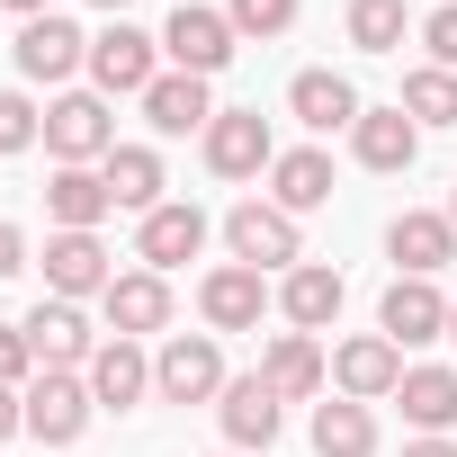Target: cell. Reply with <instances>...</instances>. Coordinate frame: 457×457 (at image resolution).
<instances>
[{
	"mask_svg": "<svg viewBox=\"0 0 457 457\" xmlns=\"http://www.w3.org/2000/svg\"><path fill=\"white\" fill-rule=\"evenodd\" d=\"M224 243H234V261H243V270H261V278L305 261V243H296V215H287V206H261V197H243L234 215H224Z\"/></svg>",
	"mask_w": 457,
	"mask_h": 457,
	"instance_id": "6da1fadb",
	"label": "cell"
},
{
	"mask_svg": "<svg viewBox=\"0 0 457 457\" xmlns=\"http://www.w3.org/2000/svg\"><path fill=\"white\" fill-rule=\"evenodd\" d=\"M90 81H99V99H126V90L144 99V90L162 81V37H144V28H126V19L99 28V37H90Z\"/></svg>",
	"mask_w": 457,
	"mask_h": 457,
	"instance_id": "7a4b0ae2",
	"label": "cell"
},
{
	"mask_svg": "<svg viewBox=\"0 0 457 457\" xmlns=\"http://www.w3.org/2000/svg\"><path fill=\"white\" fill-rule=\"evenodd\" d=\"M234 19H224V10H206V0H179V10H170V28H162V54H170V72H224V63H234Z\"/></svg>",
	"mask_w": 457,
	"mask_h": 457,
	"instance_id": "3957f363",
	"label": "cell"
},
{
	"mask_svg": "<svg viewBox=\"0 0 457 457\" xmlns=\"http://www.w3.org/2000/svg\"><path fill=\"white\" fill-rule=\"evenodd\" d=\"M46 153H54V162H108V153H117L108 99H99V90H63V99L46 108Z\"/></svg>",
	"mask_w": 457,
	"mask_h": 457,
	"instance_id": "277c9868",
	"label": "cell"
},
{
	"mask_svg": "<svg viewBox=\"0 0 457 457\" xmlns=\"http://www.w3.org/2000/svg\"><path fill=\"white\" fill-rule=\"evenodd\" d=\"M153 395H162V403H206V395H224V350H215L206 332H170L162 359H153Z\"/></svg>",
	"mask_w": 457,
	"mask_h": 457,
	"instance_id": "5b68a950",
	"label": "cell"
},
{
	"mask_svg": "<svg viewBox=\"0 0 457 457\" xmlns=\"http://www.w3.org/2000/svg\"><path fill=\"white\" fill-rule=\"evenodd\" d=\"M90 377H72V368H46V377H28V430L46 439V448H72L81 430H90Z\"/></svg>",
	"mask_w": 457,
	"mask_h": 457,
	"instance_id": "8992f818",
	"label": "cell"
},
{
	"mask_svg": "<svg viewBox=\"0 0 457 457\" xmlns=\"http://www.w3.org/2000/svg\"><path fill=\"white\" fill-rule=\"evenodd\" d=\"M270 162H278V144H270V117L261 108H215V126H206V170L215 179H252Z\"/></svg>",
	"mask_w": 457,
	"mask_h": 457,
	"instance_id": "52a82bcc",
	"label": "cell"
},
{
	"mask_svg": "<svg viewBox=\"0 0 457 457\" xmlns=\"http://www.w3.org/2000/svg\"><path fill=\"white\" fill-rule=\"evenodd\" d=\"M19 332H28V350H37V368H90V359H99V332L81 323V305H72V296H54V305H37V314H28Z\"/></svg>",
	"mask_w": 457,
	"mask_h": 457,
	"instance_id": "ba28073f",
	"label": "cell"
},
{
	"mask_svg": "<svg viewBox=\"0 0 457 457\" xmlns=\"http://www.w3.org/2000/svg\"><path fill=\"white\" fill-rule=\"evenodd\" d=\"M386 252L403 261V278H439V270L457 261V224L430 215V206H403V215L386 224Z\"/></svg>",
	"mask_w": 457,
	"mask_h": 457,
	"instance_id": "9c48e42d",
	"label": "cell"
},
{
	"mask_svg": "<svg viewBox=\"0 0 457 457\" xmlns=\"http://www.w3.org/2000/svg\"><path fill=\"white\" fill-rule=\"evenodd\" d=\"M197 314H206L215 332H261V314H270V287H261V270H243V261L206 270V287H197Z\"/></svg>",
	"mask_w": 457,
	"mask_h": 457,
	"instance_id": "30bf717a",
	"label": "cell"
},
{
	"mask_svg": "<svg viewBox=\"0 0 457 457\" xmlns=\"http://www.w3.org/2000/svg\"><path fill=\"white\" fill-rule=\"evenodd\" d=\"M377 332H386L395 350L439 341V332H448V296H439L430 278H395V287H386V305H377Z\"/></svg>",
	"mask_w": 457,
	"mask_h": 457,
	"instance_id": "8fae6325",
	"label": "cell"
},
{
	"mask_svg": "<svg viewBox=\"0 0 457 457\" xmlns=\"http://www.w3.org/2000/svg\"><path fill=\"white\" fill-rule=\"evenodd\" d=\"M332 377H341V395H350V403H377V395H395V386H403V350H395L386 332H359V341H341V350H332Z\"/></svg>",
	"mask_w": 457,
	"mask_h": 457,
	"instance_id": "7c38bea8",
	"label": "cell"
},
{
	"mask_svg": "<svg viewBox=\"0 0 457 457\" xmlns=\"http://www.w3.org/2000/svg\"><path fill=\"white\" fill-rule=\"evenodd\" d=\"M197 252H206V215L179 206V197H162V206L144 215V234H135V261H144V270H179V261H197Z\"/></svg>",
	"mask_w": 457,
	"mask_h": 457,
	"instance_id": "4fadbf2b",
	"label": "cell"
},
{
	"mask_svg": "<svg viewBox=\"0 0 457 457\" xmlns=\"http://www.w3.org/2000/svg\"><path fill=\"white\" fill-rule=\"evenodd\" d=\"M81 63H90V37L72 19H28L19 28V72L28 81H72Z\"/></svg>",
	"mask_w": 457,
	"mask_h": 457,
	"instance_id": "5bb4252c",
	"label": "cell"
},
{
	"mask_svg": "<svg viewBox=\"0 0 457 457\" xmlns=\"http://www.w3.org/2000/svg\"><path fill=\"white\" fill-rule=\"evenodd\" d=\"M108 278H117V270H108V243H99V234H54V243H46V287H54V296L81 305V296H108Z\"/></svg>",
	"mask_w": 457,
	"mask_h": 457,
	"instance_id": "9a60e30c",
	"label": "cell"
},
{
	"mask_svg": "<svg viewBox=\"0 0 457 457\" xmlns=\"http://www.w3.org/2000/svg\"><path fill=\"white\" fill-rule=\"evenodd\" d=\"M46 215L63 224V234H99V215H117V197H108V179H99L90 162H63V170L46 179Z\"/></svg>",
	"mask_w": 457,
	"mask_h": 457,
	"instance_id": "2e32d148",
	"label": "cell"
},
{
	"mask_svg": "<svg viewBox=\"0 0 457 457\" xmlns=\"http://www.w3.org/2000/svg\"><path fill=\"white\" fill-rule=\"evenodd\" d=\"M144 126H153V135H206V126H215L206 81H197V72H162V81L144 90Z\"/></svg>",
	"mask_w": 457,
	"mask_h": 457,
	"instance_id": "e0dca14e",
	"label": "cell"
},
{
	"mask_svg": "<svg viewBox=\"0 0 457 457\" xmlns=\"http://www.w3.org/2000/svg\"><path fill=\"white\" fill-rule=\"evenodd\" d=\"M350 153H359L368 170H403V162L421 153V126H412L403 108H359V126H350Z\"/></svg>",
	"mask_w": 457,
	"mask_h": 457,
	"instance_id": "ac0fdd59",
	"label": "cell"
},
{
	"mask_svg": "<svg viewBox=\"0 0 457 457\" xmlns=\"http://www.w3.org/2000/svg\"><path fill=\"white\" fill-rule=\"evenodd\" d=\"M108 323L135 341V332H162L170 323V287H162V270H126V278H108Z\"/></svg>",
	"mask_w": 457,
	"mask_h": 457,
	"instance_id": "d6986e66",
	"label": "cell"
},
{
	"mask_svg": "<svg viewBox=\"0 0 457 457\" xmlns=\"http://www.w3.org/2000/svg\"><path fill=\"white\" fill-rule=\"evenodd\" d=\"M90 395L108 403V412H126V403H144L153 395V359L117 332V341H99V359H90Z\"/></svg>",
	"mask_w": 457,
	"mask_h": 457,
	"instance_id": "ffe728a7",
	"label": "cell"
},
{
	"mask_svg": "<svg viewBox=\"0 0 457 457\" xmlns=\"http://www.w3.org/2000/svg\"><path fill=\"white\" fill-rule=\"evenodd\" d=\"M395 403H403V421L421 439H448V421H457V368H403Z\"/></svg>",
	"mask_w": 457,
	"mask_h": 457,
	"instance_id": "44dd1931",
	"label": "cell"
},
{
	"mask_svg": "<svg viewBox=\"0 0 457 457\" xmlns=\"http://www.w3.org/2000/svg\"><path fill=\"white\" fill-rule=\"evenodd\" d=\"M287 108H296V126H314V135H341V126H359V90H350L341 72H296Z\"/></svg>",
	"mask_w": 457,
	"mask_h": 457,
	"instance_id": "7402d4cb",
	"label": "cell"
},
{
	"mask_svg": "<svg viewBox=\"0 0 457 457\" xmlns=\"http://www.w3.org/2000/svg\"><path fill=\"white\" fill-rule=\"evenodd\" d=\"M278 314H287L296 332H323V323L341 314V270H323V261H296V270H287V287H278Z\"/></svg>",
	"mask_w": 457,
	"mask_h": 457,
	"instance_id": "603a6c76",
	"label": "cell"
},
{
	"mask_svg": "<svg viewBox=\"0 0 457 457\" xmlns=\"http://www.w3.org/2000/svg\"><path fill=\"white\" fill-rule=\"evenodd\" d=\"M99 179H108V197L135 206V215L162 206V153H153V144H117V153L99 162Z\"/></svg>",
	"mask_w": 457,
	"mask_h": 457,
	"instance_id": "cb8c5ba5",
	"label": "cell"
},
{
	"mask_svg": "<svg viewBox=\"0 0 457 457\" xmlns=\"http://www.w3.org/2000/svg\"><path fill=\"white\" fill-rule=\"evenodd\" d=\"M261 386H270L278 403L314 395V386H323V350H314V332H278V341H270V359H261Z\"/></svg>",
	"mask_w": 457,
	"mask_h": 457,
	"instance_id": "d4e9b609",
	"label": "cell"
},
{
	"mask_svg": "<svg viewBox=\"0 0 457 457\" xmlns=\"http://www.w3.org/2000/svg\"><path fill=\"white\" fill-rule=\"evenodd\" d=\"M314 457H377V412L350 395L314 403Z\"/></svg>",
	"mask_w": 457,
	"mask_h": 457,
	"instance_id": "484cf974",
	"label": "cell"
},
{
	"mask_svg": "<svg viewBox=\"0 0 457 457\" xmlns=\"http://www.w3.org/2000/svg\"><path fill=\"white\" fill-rule=\"evenodd\" d=\"M224 439H234V448H270V439H278V395H270L261 377H234V386H224Z\"/></svg>",
	"mask_w": 457,
	"mask_h": 457,
	"instance_id": "4316f807",
	"label": "cell"
},
{
	"mask_svg": "<svg viewBox=\"0 0 457 457\" xmlns=\"http://www.w3.org/2000/svg\"><path fill=\"white\" fill-rule=\"evenodd\" d=\"M323 197H332V162H323V153H278V162H270V206L314 215Z\"/></svg>",
	"mask_w": 457,
	"mask_h": 457,
	"instance_id": "83f0119b",
	"label": "cell"
},
{
	"mask_svg": "<svg viewBox=\"0 0 457 457\" xmlns=\"http://www.w3.org/2000/svg\"><path fill=\"white\" fill-rule=\"evenodd\" d=\"M403 117H412V126H457V72L421 63V72L403 81Z\"/></svg>",
	"mask_w": 457,
	"mask_h": 457,
	"instance_id": "f1b7e54d",
	"label": "cell"
},
{
	"mask_svg": "<svg viewBox=\"0 0 457 457\" xmlns=\"http://www.w3.org/2000/svg\"><path fill=\"white\" fill-rule=\"evenodd\" d=\"M350 46L359 54H395L403 46V0H350Z\"/></svg>",
	"mask_w": 457,
	"mask_h": 457,
	"instance_id": "f546056e",
	"label": "cell"
},
{
	"mask_svg": "<svg viewBox=\"0 0 457 457\" xmlns=\"http://www.w3.org/2000/svg\"><path fill=\"white\" fill-rule=\"evenodd\" d=\"M224 19H234V37H287L296 0H224Z\"/></svg>",
	"mask_w": 457,
	"mask_h": 457,
	"instance_id": "4dcf8cb0",
	"label": "cell"
},
{
	"mask_svg": "<svg viewBox=\"0 0 457 457\" xmlns=\"http://www.w3.org/2000/svg\"><path fill=\"white\" fill-rule=\"evenodd\" d=\"M46 135V117H37V99L28 90H0V153H28Z\"/></svg>",
	"mask_w": 457,
	"mask_h": 457,
	"instance_id": "1f68e13d",
	"label": "cell"
},
{
	"mask_svg": "<svg viewBox=\"0 0 457 457\" xmlns=\"http://www.w3.org/2000/svg\"><path fill=\"white\" fill-rule=\"evenodd\" d=\"M421 46H430V63H439V72H457V0H448V10H430Z\"/></svg>",
	"mask_w": 457,
	"mask_h": 457,
	"instance_id": "d6a6232c",
	"label": "cell"
},
{
	"mask_svg": "<svg viewBox=\"0 0 457 457\" xmlns=\"http://www.w3.org/2000/svg\"><path fill=\"white\" fill-rule=\"evenodd\" d=\"M28 368H37L28 332H19V323H0V386H28Z\"/></svg>",
	"mask_w": 457,
	"mask_h": 457,
	"instance_id": "836d02e7",
	"label": "cell"
},
{
	"mask_svg": "<svg viewBox=\"0 0 457 457\" xmlns=\"http://www.w3.org/2000/svg\"><path fill=\"white\" fill-rule=\"evenodd\" d=\"M19 270H28V234H19L10 215H0V278H19Z\"/></svg>",
	"mask_w": 457,
	"mask_h": 457,
	"instance_id": "e575fe53",
	"label": "cell"
},
{
	"mask_svg": "<svg viewBox=\"0 0 457 457\" xmlns=\"http://www.w3.org/2000/svg\"><path fill=\"white\" fill-rule=\"evenodd\" d=\"M10 430H28V395H19V386H0V439H10Z\"/></svg>",
	"mask_w": 457,
	"mask_h": 457,
	"instance_id": "d590c367",
	"label": "cell"
},
{
	"mask_svg": "<svg viewBox=\"0 0 457 457\" xmlns=\"http://www.w3.org/2000/svg\"><path fill=\"white\" fill-rule=\"evenodd\" d=\"M403 457H457V439H412Z\"/></svg>",
	"mask_w": 457,
	"mask_h": 457,
	"instance_id": "8d00e7d4",
	"label": "cell"
},
{
	"mask_svg": "<svg viewBox=\"0 0 457 457\" xmlns=\"http://www.w3.org/2000/svg\"><path fill=\"white\" fill-rule=\"evenodd\" d=\"M0 10H19V19H54V0H0Z\"/></svg>",
	"mask_w": 457,
	"mask_h": 457,
	"instance_id": "74e56055",
	"label": "cell"
},
{
	"mask_svg": "<svg viewBox=\"0 0 457 457\" xmlns=\"http://www.w3.org/2000/svg\"><path fill=\"white\" fill-rule=\"evenodd\" d=\"M90 10H126V0H90Z\"/></svg>",
	"mask_w": 457,
	"mask_h": 457,
	"instance_id": "f35d334b",
	"label": "cell"
},
{
	"mask_svg": "<svg viewBox=\"0 0 457 457\" xmlns=\"http://www.w3.org/2000/svg\"><path fill=\"white\" fill-rule=\"evenodd\" d=\"M448 224H457V188H448Z\"/></svg>",
	"mask_w": 457,
	"mask_h": 457,
	"instance_id": "ab89813d",
	"label": "cell"
},
{
	"mask_svg": "<svg viewBox=\"0 0 457 457\" xmlns=\"http://www.w3.org/2000/svg\"><path fill=\"white\" fill-rule=\"evenodd\" d=\"M448 341H457V305H448Z\"/></svg>",
	"mask_w": 457,
	"mask_h": 457,
	"instance_id": "60d3db41",
	"label": "cell"
}]
</instances>
